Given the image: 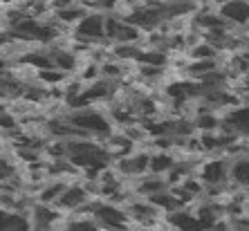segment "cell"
Segmentation results:
<instances>
[{"mask_svg":"<svg viewBox=\"0 0 249 231\" xmlns=\"http://www.w3.org/2000/svg\"><path fill=\"white\" fill-rule=\"evenodd\" d=\"M218 14L231 27H247L249 25V2H245V0H238V2H218Z\"/></svg>","mask_w":249,"mask_h":231,"instance_id":"obj_1","label":"cell"},{"mask_svg":"<svg viewBox=\"0 0 249 231\" xmlns=\"http://www.w3.org/2000/svg\"><path fill=\"white\" fill-rule=\"evenodd\" d=\"M173 166H175V160H173L171 153H162V150L151 153V160H148V173L164 178Z\"/></svg>","mask_w":249,"mask_h":231,"instance_id":"obj_3","label":"cell"},{"mask_svg":"<svg viewBox=\"0 0 249 231\" xmlns=\"http://www.w3.org/2000/svg\"><path fill=\"white\" fill-rule=\"evenodd\" d=\"M186 56H189V61H218L220 52H218L213 45L202 43V45H197V47H193V50H189V52H186Z\"/></svg>","mask_w":249,"mask_h":231,"instance_id":"obj_4","label":"cell"},{"mask_svg":"<svg viewBox=\"0 0 249 231\" xmlns=\"http://www.w3.org/2000/svg\"><path fill=\"white\" fill-rule=\"evenodd\" d=\"M229 179L236 186L249 191V155L240 157V160H233L231 168H229Z\"/></svg>","mask_w":249,"mask_h":231,"instance_id":"obj_2","label":"cell"}]
</instances>
